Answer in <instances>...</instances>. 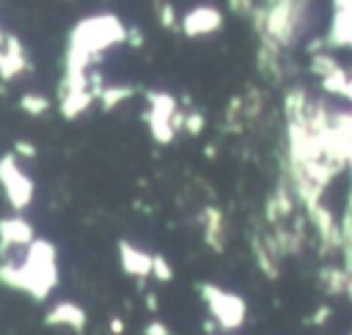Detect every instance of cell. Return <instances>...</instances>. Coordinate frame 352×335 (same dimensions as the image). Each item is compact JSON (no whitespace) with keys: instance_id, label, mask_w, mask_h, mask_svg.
Instances as JSON below:
<instances>
[{"instance_id":"6da1fadb","label":"cell","mask_w":352,"mask_h":335,"mask_svg":"<svg viewBox=\"0 0 352 335\" xmlns=\"http://www.w3.org/2000/svg\"><path fill=\"white\" fill-rule=\"evenodd\" d=\"M126 41V27L116 14H94L80 19L66 44V60H63V80L58 88V96L72 91H88V66L96 60L99 52Z\"/></svg>"},{"instance_id":"7a4b0ae2","label":"cell","mask_w":352,"mask_h":335,"mask_svg":"<svg viewBox=\"0 0 352 335\" xmlns=\"http://www.w3.org/2000/svg\"><path fill=\"white\" fill-rule=\"evenodd\" d=\"M0 283L30 294L36 302H44L58 286L55 247L47 239H36L30 247H25L22 261H0Z\"/></svg>"},{"instance_id":"3957f363","label":"cell","mask_w":352,"mask_h":335,"mask_svg":"<svg viewBox=\"0 0 352 335\" xmlns=\"http://www.w3.org/2000/svg\"><path fill=\"white\" fill-rule=\"evenodd\" d=\"M300 8L292 0H280V3H270L264 8H253V27L258 33V38L272 41L275 47L286 49L294 41L297 33V22H300Z\"/></svg>"},{"instance_id":"277c9868","label":"cell","mask_w":352,"mask_h":335,"mask_svg":"<svg viewBox=\"0 0 352 335\" xmlns=\"http://www.w3.org/2000/svg\"><path fill=\"white\" fill-rule=\"evenodd\" d=\"M198 291H201V299L206 302V308L214 316V324L220 330H239L245 324L248 305L239 294H231L214 283H198Z\"/></svg>"},{"instance_id":"5b68a950","label":"cell","mask_w":352,"mask_h":335,"mask_svg":"<svg viewBox=\"0 0 352 335\" xmlns=\"http://www.w3.org/2000/svg\"><path fill=\"white\" fill-rule=\"evenodd\" d=\"M146 113H143V121H146V126H148V132H151V137L160 143V146H168V143H173V137H176V132H173V126H170V118L176 115V99L170 96V93H165V91H146Z\"/></svg>"},{"instance_id":"8992f818","label":"cell","mask_w":352,"mask_h":335,"mask_svg":"<svg viewBox=\"0 0 352 335\" xmlns=\"http://www.w3.org/2000/svg\"><path fill=\"white\" fill-rule=\"evenodd\" d=\"M0 187L6 192V200L16 209L25 211L33 200V178L19 168V159L14 154L0 157Z\"/></svg>"},{"instance_id":"52a82bcc","label":"cell","mask_w":352,"mask_h":335,"mask_svg":"<svg viewBox=\"0 0 352 335\" xmlns=\"http://www.w3.org/2000/svg\"><path fill=\"white\" fill-rule=\"evenodd\" d=\"M33 242H36V233L25 217H3L0 220V261H8L11 247H30Z\"/></svg>"},{"instance_id":"ba28073f","label":"cell","mask_w":352,"mask_h":335,"mask_svg":"<svg viewBox=\"0 0 352 335\" xmlns=\"http://www.w3.org/2000/svg\"><path fill=\"white\" fill-rule=\"evenodd\" d=\"M220 27H223V11L214 8V5H198V8L187 11L184 19H182V33L190 36V38L209 36Z\"/></svg>"},{"instance_id":"9c48e42d","label":"cell","mask_w":352,"mask_h":335,"mask_svg":"<svg viewBox=\"0 0 352 335\" xmlns=\"http://www.w3.org/2000/svg\"><path fill=\"white\" fill-rule=\"evenodd\" d=\"M333 22L324 36L330 47H352V0L333 3Z\"/></svg>"},{"instance_id":"30bf717a","label":"cell","mask_w":352,"mask_h":335,"mask_svg":"<svg viewBox=\"0 0 352 335\" xmlns=\"http://www.w3.org/2000/svg\"><path fill=\"white\" fill-rule=\"evenodd\" d=\"M151 255H154V253H146V250L135 247V244L126 242V239L118 242V261H121V269H124L126 275L138 277V280H143V277L151 275Z\"/></svg>"},{"instance_id":"8fae6325","label":"cell","mask_w":352,"mask_h":335,"mask_svg":"<svg viewBox=\"0 0 352 335\" xmlns=\"http://www.w3.org/2000/svg\"><path fill=\"white\" fill-rule=\"evenodd\" d=\"M44 321H47L50 327H72V330L82 332L85 324H88V316H85V310H82L77 302L60 299V302H55V308L47 310V319H44Z\"/></svg>"},{"instance_id":"7c38bea8","label":"cell","mask_w":352,"mask_h":335,"mask_svg":"<svg viewBox=\"0 0 352 335\" xmlns=\"http://www.w3.org/2000/svg\"><path fill=\"white\" fill-rule=\"evenodd\" d=\"M204 242H206L214 253H223V247H226L223 211H220L217 206H206V209H204Z\"/></svg>"},{"instance_id":"4fadbf2b","label":"cell","mask_w":352,"mask_h":335,"mask_svg":"<svg viewBox=\"0 0 352 335\" xmlns=\"http://www.w3.org/2000/svg\"><path fill=\"white\" fill-rule=\"evenodd\" d=\"M91 102H94V93L91 91H72V93L58 96V110H60L63 118L74 121L77 115H82L91 107Z\"/></svg>"},{"instance_id":"5bb4252c","label":"cell","mask_w":352,"mask_h":335,"mask_svg":"<svg viewBox=\"0 0 352 335\" xmlns=\"http://www.w3.org/2000/svg\"><path fill=\"white\" fill-rule=\"evenodd\" d=\"M3 52L8 55V63L14 69V74H22V71H30V60H28V52L22 47V41L16 36H6V44H3Z\"/></svg>"},{"instance_id":"9a60e30c","label":"cell","mask_w":352,"mask_h":335,"mask_svg":"<svg viewBox=\"0 0 352 335\" xmlns=\"http://www.w3.org/2000/svg\"><path fill=\"white\" fill-rule=\"evenodd\" d=\"M319 283L327 294H346V283H349V272L341 269V266H324L319 272Z\"/></svg>"},{"instance_id":"2e32d148","label":"cell","mask_w":352,"mask_h":335,"mask_svg":"<svg viewBox=\"0 0 352 335\" xmlns=\"http://www.w3.org/2000/svg\"><path fill=\"white\" fill-rule=\"evenodd\" d=\"M250 247H253V258H256L258 269H261L270 280H275V277H278V264H275V255L267 250L264 239H261V236H253V239H250Z\"/></svg>"},{"instance_id":"e0dca14e","label":"cell","mask_w":352,"mask_h":335,"mask_svg":"<svg viewBox=\"0 0 352 335\" xmlns=\"http://www.w3.org/2000/svg\"><path fill=\"white\" fill-rule=\"evenodd\" d=\"M132 93H135V88H132V85H107V88H104V93L99 96V107H102L104 113H110V110H113V107H118L121 102L132 99Z\"/></svg>"},{"instance_id":"ac0fdd59","label":"cell","mask_w":352,"mask_h":335,"mask_svg":"<svg viewBox=\"0 0 352 335\" xmlns=\"http://www.w3.org/2000/svg\"><path fill=\"white\" fill-rule=\"evenodd\" d=\"M338 69H344V66H341L333 55H327V52H316V55H311V71L319 74L322 80L330 77V74H336Z\"/></svg>"},{"instance_id":"d6986e66","label":"cell","mask_w":352,"mask_h":335,"mask_svg":"<svg viewBox=\"0 0 352 335\" xmlns=\"http://www.w3.org/2000/svg\"><path fill=\"white\" fill-rule=\"evenodd\" d=\"M50 99L47 96H41V93H25L22 99H19V107L28 113V115H44L47 110H50Z\"/></svg>"},{"instance_id":"ffe728a7","label":"cell","mask_w":352,"mask_h":335,"mask_svg":"<svg viewBox=\"0 0 352 335\" xmlns=\"http://www.w3.org/2000/svg\"><path fill=\"white\" fill-rule=\"evenodd\" d=\"M346 85H349V74L344 69H338L336 74H330V77L322 80V88L327 93H333V96H344L346 93Z\"/></svg>"},{"instance_id":"44dd1931","label":"cell","mask_w":352,"mask_h":335,"mask_svg":"<svg viewBox=\"0 0 352 335\" xmlns=\"http://www.w3.org/2000/svg\"><path fill=\"white\" fill-rule=\"evenodd\" d=\"M151 275H154L160 283H170V280H173V266L165 261V255H160V253L151 255Z\"/></svg>"},{"instance_id":"7402d4cb","label":"cell","mask_w":352,"mask_h":335,"mask_svg":"<svg viewBox=\"0 0 352 335\" xmlns=\"http://www.w3.org/2000/svg\"><path fill=\"white\" fill-rule=\"evenodd\" d=\"M204 126H206V121H204V113H198V110H192V113H187V118H184V132L187 135H201L204 132Z\"/></svg>"},{"instance_id":"603a6c76","label":"cell","mask_w":352,"mask_h":335,"mask_svg":"<svg viewBox=\"0 0 352 335\" xmlns=\"http://www.w3.org/2000/svg\"><path fill=\"white\" fill-rule=\"evenodd\" d=\"M157 16H160V25L162 27H168V30H176L179 25H176V11H173V5H160V11H157Z\"/></svg>"},{"instance_id":"cb8c5ba5","label":"cell","mask_w":352,"mask_h":335,"mask_svg":"<svg viewBox=\"0 0 352 335\" xmlns=\"http://www.w3.org/2000/svg\"><path fill=\"white\" fill-rule=\"evenodd\" d=\"M14 157H16V159H19V157H22V159H33V157H36V146H33L30 140H16V143H14Z\"/></svg>"},{"instance_id":"d4e9b609","label":"cell","mask_w":352,"mask_h":335,"mask_svg":"<svg viewBox=\"0 0 352 335\" xmlns=\"http://www.w3.org/2000/svg\"><path fill=\"white\" fill-rule=\"evenodd\" d=\"M143 335H170V330L165 327V321L154 319V321H148V324L143 327Z\"/></svg>"},{"instance_id":"484cf974","label":"cell","mask_w":352,"mask_h":335,"mask_svg":"<svg viewBox=\"0 0 352 335\" xmlns=\"http://www.w3.org/2000/svg\"><path fill=\"white\" fill-rule=\"evenodd\" d=\"M330 313H333V308H330V305H322V308H316V310L308 316V324H324Z\"/></svg>"},{"instance_id":"4316f807","label":"cell","mask_w":352,"mask_h":335,"mask_svg":"<svg viewBox=\"0 0 352 335\" xmlns=\"http://www.w3.org/2000/svg\"><path fill=\"white\" fill-rule=\"evenodd\" d=\"M126 41H129L132 47H143V33H140L138 27H126Z\"/></svg>"},{"instance_id":"83f0119b","label":"cell","mask_w":352,"mask_h":335,"mask_svg":"<svg viewBox=\"0 0 352 335\" xmlns=\"http://www.w3.org/2000/svg\"><path fill=\"white\" fill-rule=\"evenodd\" d=\"M110 332H113V335H121V332H124V321L113 316V319H110Z\"/></svg>"},{"instance_id":"f1b7e54d","label":"cell","mask_w":352,"mask_h":335,"mask_svg":"<svg viewBox=\"0 0 352 335\" xmlns=\"http://www.w3.org/2000/svg\"><path fill=\"white\" fill-rule=\"evenodd\" d=\"M146 308H148V310H157V294H154V291L146 294Z\"/></svg>"},{"instance_id":"f546056e","label":"cell","mask_w":352,"mask_h":335,"mask_svg":"<svg viewBox=\"0 0 352 335\" xmlns=\"http://www.w3.org/2000/svg\"><path fill=\"white\" fill-rule=\"evenodd\" d=\"M231 8H234L236 14H248L245 8H253V3H231Z\"/></svg>"},{"instance_id":"4dcf8cb0","label":"cell","mask_w":352,"mask_h":335,"mask_svg":"<svg viewBox=\"0 0 352 335\" xmlns=\"http://www.w3.org/2000/svg\"><path fill=\"white\" fill-rule=\"evenodd\" d=\"M344 99H349V102H352V77H349V85H346V93H344Z\"/></svg>"},{"instance_id":"1f68e13d","label":"cell","mask_w":352,"mask_h":335,"mask_svg":"<svg viewBox=\"0 0 352 335\" xmlns=\"http://www.w3.org/2000/svg\"><path fill=\"white\" fill-rule=\"evenodd\" d=\"M346 297L352 299V272H349V283H346Z\"/></svg>"},{"instance_id":"d6a6232c","label":"cell","mask_w":352,"mask_h":335,"mask_svg":"<svg viewBox=\"0 0 352 335\" xmlns=\"http://www.w3.org/2000/svg\"><path fill=\"white\" fill-rule=\"evenodd\" d=\"M3 44H6V36H3V33H0V47H3Z\"/></svg>"}]
</instances>
